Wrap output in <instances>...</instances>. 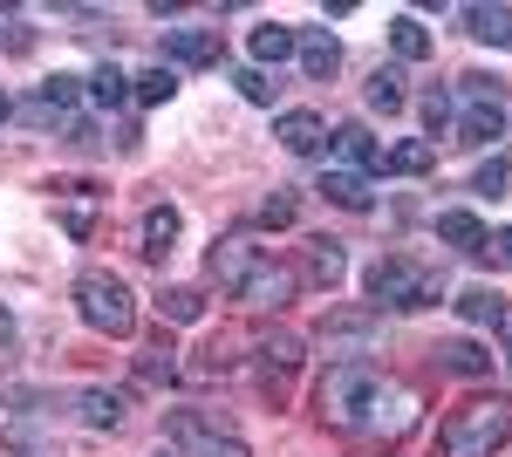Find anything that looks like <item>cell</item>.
Instances as JSON below:
<instances>
[{"mask_svg":"<svg viewBox=\"0 0 512 457\" xmlns=\"http://www.w3.org/2000/svg\"><path fill=\"white\" fill-rule=\"evenodd\" d=\"M178 457H253L239 437H226V430H205V423L192 417V410H178L171 417V437H164Z\"/></svg>","mask_w":512,"mask_h":457,"instance_id":"obj_7","label":"cell"},{"mask_svg":"<svg viewBox=\"0 0 512 457\" xmlns=\"http://www.w3.org/2000/svg\"><path fill=\"white\" fill-rule=\"evenodd\" d=\"M342 273H349L342 246H335V239H308V280H315V287H335Z\"/></svg>","mask_w":512,"mask_h":457,"instance_id":"obj_22","label":"cell"},{"mask_svg":"<svg viewBox=\"0 0 512 457\" xmlns=\"http://www.w3.org/2000/svg\"><path fill=\"white\" fill-rule=\"evenodd\" d=\"M472 41H492V48H512V7H465L458 14Z\"/></svg>","mask_w":512,"mask_h":457,"instance_id":"obj_14","label":"cell"},{"mask_svg":"<svg viewBox=\"0 0 512 457\" xmlns=\"http://www.w3.org/2000/svg\"><path fill=\"white\" fill-rule=\"evenodd\" d=\"M7 116H14V103H7V96H0V123H7Z\"/></svg>","mask_w":512,"mask_h":457,"instance_id":"obj_37","label":"cell"},{"mask_svg":"<svg viewBox=\"0 0 512 457\" xmlns=\"http://www.w3.org/2000/svg\"><path fill=\"white\" fill-rule=\"evenodd\" d=\"M328 137H335V151L349 157L355 171H369V164H383V151H376V137H369L362 123H342V130H328Z\"/></svg>","mask_w":512,"mask_h":457,"instance_id":"obj_20","label":"cell"},{"mask_svg":"<svg viewBox=\"0 0 512 457\" xmlns=\"http://www.w3.org/2000/svg\"><path fill=\"white\" fill-rule=\"evenodd\" d=\"M123 96H130V76H123V69H110V62H103V69H96V76H89V103H96V110H117Z\"/></svg>","mask_w":512,"mask_h":457,"instance_id":"obj_24","label":"cell"},{"mask_svg":"<svg viewBox=\"0 0 512 457\" xmlns=\"http://www.w3.org/2000/svg\"><path fill=\"white\" fill-rule=\"evenodd\" d=\"M294 212H301V198H294V191H274V198H267V205H260V219H267V226H294Z\"/></svg>","mask_w":512,"mask_h":457,"instance_id":"obj_32","label":"cell"},{"mask_svg":"<svg viewBox=\"0 0 512 457\" xmlns=\"http://www.w3.org/2000/svg\"><path fill=\"white\" fill-rule=\"evenodd\" d=\"M512 437V403L506 396H472L437 423V457H499Z\"/></svg>","mask_w":512,"mask_h":457,"instance_id":"obj_2","label":"cell"},{"mask_svg":"<svg viewBox=\"0 0 512 457\" xmlns=\"http://www.w3.org/2000/svg\"><path fill=\"white\" fill-rule=\"evenodd\" d=\"M376 389H383V376H376L369 362H335V369L321 376V389H315L321 423H335V430H355V423L369 417Z\"/></svg>","mask_w":512,"mask_h":457,"instance_id":"obj_3","label":"cell"},{"mask_svg":"<svg viewBox=\"0 0 512 457\" xmlns=\"http://www.w3.org/2000/svg\"><path fill=\"white\" fill-rule=\"evenodd\" d=\"M424 123H431V137L451 130V89H431V96H424Z\"/></svg>","mask_w":512,"mask_h":457,"instance_id":"obj_33","label":"cell"},{"mask_svg":"<svg viewBox=\"0 0 512 457\" xmlns=\"http://www.w3.org/2000/svg\"><path fill=\"white\" fill-rule=\"evenodd\" d=\"M137 82V89H130V96H137V103H144V110H158V103H171V96H178V69H144V76H130Z\"/></svg>","mask_w":512,"mask_h":457,"instance_id":"obj_23","label":"cell"},{"mask_svg":"<svg viewBox=\"0 0 512 457\" xmlns=\"http://www.w3.org/2000/svg\"><path fill=\"white\" fill-rule=\"evenodd\" d=\"M260 355H267V369H294V362H301V335H287V328H274V335L260 342Z\"/></svg>","mask_w":512,"mask_h":457,"instance_id":"obj_28","label":"cell"},{"mask_svg":"<svg viewBox=\"0 0 512 457\" xmlns=\"http://www.w3.org/2000/svg\"><path fill=\"white\" fill-rule=\"evenodd\" d=\"M437 239L458 246V253H485V226H478L472 212H437Z\"/></svg>","mask_w":512,"mask_h":457,"instance_id":"obj_19","label":"cell"},{"mask_svg":"<svg viewBox=\"0 0 512 457\" xmlns=\"http://www.w3.org/2000/svg\"><path fill=\"white\" fill-rule=\"evenodd\" d=\"M431 164H437V144H431V137H410V144H396V151L383 157V171H403V178H424Z\"/></svg>","mask_w":512,"mask_h":457,"instance_id":"obj_21","label":"cell"},{"mask_svg":"<svg viewBox=\"0 0 512 457\" xmlns=\"http://www.w3.org/2000/svg\"><path fill=\"white\" fill-rule=\"evenodd\" d=\"M492 328H499V342H506V355H512V301H499V321H492Z\"/></svg>","mask_w":512,"mask_h":457,"instance_id":"obj_34","label":"cell"},{"mask_svg":"<svg viewBox=\"0 0 512 457\" xmlns=\"http://www.w3.org/2000/svg\"><path fill=\"white\" fill-rule=\"evenodd\" d=\"M485 246H499V253H506V260H512V226L499 232V239H485Z\"/></svg>","mask_w":512,"mask_h":457,"instance_id":"obj_36","label":"cell"},{"mask_svg":"<svg viewBox=\"0 0 512 457\" xmlns=\"http://www.w3.org/2000/svg\"><path fill=\"white\" fill-rule=\"evenodd\" d=\"M233 82H239V96H246V103H274V89H280L267 69H239Z\"/></svg>","mask_w":512,"mask_h":457,"instance_id":"obj_31","label":"cell"},{"mask_svg":"<svg viewBox=\"0 0 512 457\" xmlns=\"http://www.w3.org/2000/svg\"><path fill=\"white\" fill-rule=\"evenodd\" d=\"M506 185H512V157H492V164H478L472 191H485V198H506Z\"/></svg>","mask_w":512,"mask_h":457,"instance_id":"obj_29","label":"cell"},{"mask_svg":"<svg viewBox=\"0 0 512 457\" xmlns=\"http://www.w3.org/2000/svg\"><path fill=\"white\" fill-rule=\"evenodd\" d=\"M321 198H328V205H342V212H369V205H376L369 171H328V178H321Z\"/></svg>","mask_w":512,"mask_h":457,"instance_id":"obj_13","label":"cell"},{"mask_svg":"<svg viewBox=\"0 0 512 457\" xmlns=\"http://www.w3.org/2000/svg\"><path fill=\"white\" fill-rule=\"evenodd\" d=\"M246 48H253V69H280V62L301 48V35H294V28H280V21H260V28L246 35Z\"/></svg>","mask_w":512,"mask_h":457,"instance_id":"obj_10","label":"cell"},{"mask_svg":"<svg viewBox=\"0 0 512 457\" xmlns=\"http://www.w3.org/2000/svg\"><path fill=\"white\" fill-rule=\"evenodd\" d=\"M226 55L219 28H171L164 35V69H212Z\"/></svg>","mask_w":512,"mask_h":457,"instance_id":"obj_8","label":"cell"},{"mask_svg":"<svg viewBox=\"0 0 512 457\" xmlns=\"http://www.w3.org/2000/svg\"><path fill=\"white\" fill-rule=\"evenodd\" d=\"M14 342V314H7V307H0V348Z\"/></svg>","mask_w":512,"mask_h":457,"instance_id":"obj_35","label":"cell"},{"mask_svg":"<svg viewBox=\"0 0 512 457\" xmlns=\"http://www.w3.org/2000/svg\"><path fill=\"white\" fill-rule=\"evenodd\" d=\"M390 48H396V62H424V55H431V28H424L417 14H396L390 21Z\"/></svg>","mask_w":512,"mask_h":457,"instance_id":"obj_18","label":"cell"},{"mask_svg":"<svg viewBox=\"0 0 512 457\" xmlns=\"http://www.w3.org/2000/svg\"><path fill=\"white\" fill-rule=\"evenodd\" d=\"M205 273L219 280V294L253 301V307H280V301H294V287H301V280L280 267L267 246H253V239H219L212 260H205Z\"/></svg>","mask_w":512,"mask_h":457,"instance_id":"obj_1","label":"cell"},{"mask_svg":"<svg viewBox=\"0 0 512 457\" xmlns=\"http://www.w3.org/2000/svg\"><path fill=\"white\" fill-rule=\"evenodd\" d=\"M158 314H164V321H198V294H192V287H164Z\"/></svg>","mask_w":512,"mask_h":457,"instance_id":"obj_30","label":"cell"},{"mask_svg":"<svg viewBox=\"0 0 512 457\" xmlns=\"http://www.w3.org/2000/svg\"><path fill=\"white\" fill-rule=\"evenodd\" d=\"M362 287H369V301L376 307H396V314H417V307H437V273H424L417 260H403V253H390V260H376V267L362 273Z\"/></svg>","mask_w":512,"mask_h":457,"instance_id":"obj_4","label":"cell"},{"mask_svg":"<svg viewBox=\"0 0 512 457\" xmlns=\"http://www.w3.org/2000/svg\"><path fill=\"white\" fill-rule=\"evenodd\" d=\"M458 314L478 321V328H492V321H499V294H492V287H472V294H458Z\"/></svg>","mask_w":512,"mask_h":457,"instance_id":"obj_27","label":"cell"},{"mask_svg":"<svg viewBox=\"0 0 512 457\" xmlns=\"http://www.w3.org/2000/svg\"><path fill=\"white\" fill-rule=\"evenodd\" d=\"M369 110H403V69H376L369 76Z\"/></svg>","mask_w":512,"mask_h":457,"instance_id":"obj_26","label":"cell"},{"mask_svg":"<svg viewBox=\"0 0 512 457\" xmlns=\"http://www.w3.org/2000/svg\"><path fill=\"white\" fill-rule=\"evenodd\" d=\"M178 232H185L178 205H151V212H144V253H151V260H164V253L178 246Z\"/></svg>","mask_w":512,"mask_h":457,"instance_id":"obj_16","label":"cell"},{"mask_svg":"<svg viewBox=\"0 0 512 457\" xmlns=\"http://www.w3.org/2000/svg\"><path fill=\"white\" fill-rule=\"evenodd\" d=\"M451 130H458V144H492V137H506V103H465Z\"/></svg>","mask_w":512,"mask_h":457,"instance_id":"obj_12","label":"cell"},{"mask_svg":"<svg viewBox=\"0 0 512 457\" xmlns=\"http://www.w3.org/2000/svg\"><path fill=\"white\" fill-rule=\"evenodd\" d=\"M294 55H301V76H308V82H328L335 69H342V48H335V35H328V28H308Z\"/></svg>","mask_w":512,"mask_h":457,"instance_id":"obj_11","label":"cell"},{"mask_svg":"<svg viewBox=\"0 0 512 457\" xmlns=\"http://www.w3.org/2000/svg\"><path fill=\"white\" fill-rule=\"evenodd\" d=\"M76 314L96 335H130V328H137V294H130L110 267H89L76 280Z\"/></svg>","mask_w":512,"mask_h":457,"instance_id":"obj_5","label":"cell"},{"mask_svg":"<svg viewBox=\"0 0 512 457\" xmlns=\"http://www.w3.org/2000/svg\"><path fill=\"white\" fill-rule=\"evenodd\" d=\"M274 137H280V144H287L294 157H315V151H321V137H328V123H321L315 110H287V116L274 123Z\"/></svg>","mask_w":512,"mask_h":457,"instance_id":"obj_9","label":"cell"},{"mask_svg":"<svg viewBox=\"0 0 512 457\" xmlns=\"http://www.w3.org/2000/svg\"><path fill=\"white\" fill-rule=\"evenodd\" d=\"M76 410H82V423H89V430H117L130 403H123V389H82Z\"/></svg>","mask_w":512,"mask_h":457,"instance_id":"obj_15","label":"cell"},{"mask_svg":"<svg viewBox=\"0 0 512 457\" xmlns=\"http://www.w3.org/2000/svg\"><path fill=\"white\" fill-rule=\"evenodd\" d=\"M151 457H178V451H171V444H158V451H151Z\"/></svg>","mask_w":512,"mask_h":457,"instance_id":"obj_38","label":"cell"},{"mask_svg":"<svg viewBox=\"0 0 512 457\" xmlns=\"http://www.w3.org/2000/svg\"><path fill=\"white\" fill-rule=\"evenodd\" d=\"M410 423H417V403H410L403 389H390V382H383V389H376V403H369V417L355 423V437L390 451V444H403V430H410Z\"/></svg>","mask_w":512,"mask_h":457,"instance_id":"obj_6","label":"cell"},{"mask_svg":"<svg viewBox=\"0 0 512 457\" xmlns=\"http://www.w3.org/2000/svg\"><path fill=\"white\" fill-rule=\"evenodd\" d=\"M444 369H451V376H492V355L478 342H451L444 348Z\"/></svg>","mask_w":512,"mask_h":457,"instance_id":"obj_25","label":"cell"},{"mask_svg":"<svg viewBox=\"0 0 512 457\" xmlns=\"http://www.w3.org/2000/svg\"><path fill=\"white\" fill-rule=\"evenodd\" d=\"M76 96H82V76H48L41 82V103L28 110V123H48V116L76 110Z\"/></svg>","mask_w":512,"mask_h":457,"instance_id":"obj_17","label":"cell"}]
</instances>
